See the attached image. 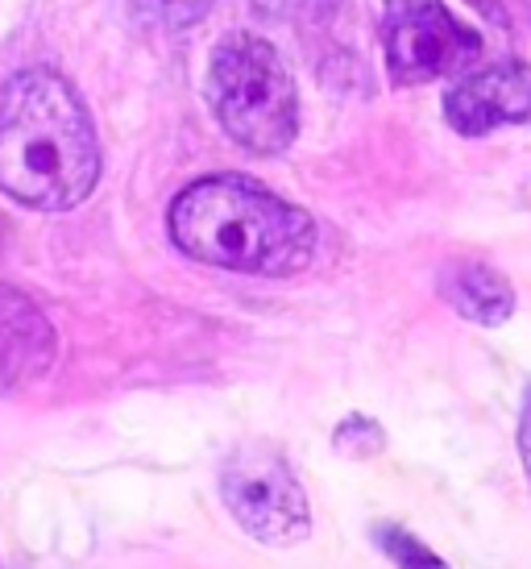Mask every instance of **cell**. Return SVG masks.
Masks as SVG:
<instances>
[{
    "instance_id": "obj_1",
    "label": "cell",
    "mask_w": 531,
    "mask_h": 569,
    "mask_svg": "<svg viewBox=\"0 0 531 569\" xmlns=\"http://www.w3.org/2000/svg\"><path fill=\"white\" fill-rule=\"evenodd\" d=\"M96 179L100 142L76 88L47 67L0 83V191L38 212H67Z\"/></svg>"
},
{
    "instance_id": "obj_2",
    "label": "cell",
    "mask_w": 531,
    "mask_h": 569,
    "mask_svg": "<svg viewBox=\"0 0 531 569\" xmlns=\"http://www.w3.org/2000/svg\"><path fill=\"white\" fill-rule=\"evenodd\" d=\"M171 241L203 267L282 279L312 262L315 221L246 174H212L179 191Z\"/></svg>"
},
{
    "instance_id": "obj_3",
    "label": "cell",
    "mask_w": 531,
    "mask_h": 569,
    "mask_svg": "<svg viewBox=\"0 0 531 569\" xmlns=\"http://www.w3.org/2000/svg\"><path fill=\"white\" fill-rule=\"evenodd\" d=\"M208 104L220 129L250 154H282L295 142L299 96L279 50L258 33H229L212 50L208 67Z\"/></svg>"
},
{
    "instance_id": "obj_4",
    "label": "cell",
    "mask_w": 531,
    "mask_h": 569,
    "mask_svg": "<svg viewBox=\"0 0 531 569\" xmlns=\"http://www.w3.org/2000/svg\"><path fill=\"white\" fill-rule=\"evenodd\" d=\"M220 499L233 520L270 549H291L312 532V507L274 441L250 437L220 466Z\"/></svg>"
},
{
    "instance_id": "obj_5",
    "label": "cell",
    "mask_w": 531,
    "mask_h": 569,
    "mask_svg": "<svg viewBox=\"0 0 531 569\" xmlns=\"http://www.w3.org/2000/svg\"><path fill=\"white\" fill-rule=\"evenodd\" d=\"M382 47L394 88H420L469 63L482 50V38L440 0H387Z\"/></svg>"
},
{
    "instance_id": "obj_6",
    "label": "cell",
    "mask_w": 531,
    "mask_h": 569,
    "mask_svg": "<svg viewBox=\"0 0 531 569\" xmlns=\"http://www.w3.org/2000/svg\"><path fill=\"white\" fill-rule=\"evenodd\" d=\"M444 121L461 138H482L499 126L531 121V71L519 63H494L473 71L444 96Z\"/></svg>"
},
{
    "instance_id": "obj_7",
    "label": "cell",
    "mask_w": 531,
    "mask_h": 569,
    "mask_svg": "<svg viewBox=\"0 0 531 569\" xmlns=\"http://www.w3.org/2000/svg\"><path fill=\"white\" fill-rule=\"evenodd\" d=\"M59 353V337L30 296L0 287V396L26 391L47 379Z\"/></svg>"
},
{
    "instance_id": "obj_8",
    "label": "cell",
    "mask_w": 531,
    "mask_h": 569,
    "mask_svg": "<svg viewBox=\"0 0 531 569\" xmlns=\"http://www.w3.org/2000/svg\"><path fill=\"white\" fill-rule=\"evenodd\" d=\"M440 296L444 303H453L457 317L473 320L482 329H499L515 312V291L507 283V274L478 258H453L440 270Z\"/></svg>"
},
{
    "instance_id": "obj_9",
    "label": "cell",
    "mask_w": 531,
    "mask_h": 569,
    "mask_svg": "<svg viewBox=\"0 0 531 569\" xmlns=\"http://www.w3.org/2000/svg\"><path fill=\"white\" fill-rule=\"evenodd\" d=\"M374 540H378V549L391 557L399 569H449L420 537H411V532L399 528V523H378Z\"/></svg>"
},
{
    "instance_id": "obj_10",
    "label": "cell",
    "mask_w": 531,
    "mask_h": 569,
    "mask_svg": "<svg viewBox=\"0 0 531 569\" xmlns=\"http://www.w3.org/2000/svg\"><path fill=\"white\" fill-rule=\"evenodd\" d=\"M253 4H258V13L270 17V21H303V26L329 21V17L341 9V0H253Z\"/></svg>"
},
{
    "instance_id": "obj_11",
    "label": "cell",
    "mask_w": 531,
    "mask_h": 569,
    "mask_svg": "<svg viewBox=\"0 0 531 569\" xmlns=\"http://www.w3.org/2000/svg\"><path fill=\"white\" fill-rule=\"evenodd\" d=\"M332 445L341 449V453H349V458H374L378 449H382V432H378L365 416H349L341 428H337V437H332Z\"/></svg>"
},
{
    "instance_id": "obj_12",
    "label": "cell",
    "mask_w": 531,
    "mask_h": 569,
    "mask_svg": "<svg viewBox=\"0 0 531 569\" xmlns=\"http://www.w3.org/2000/svg\"><path fill=\"white\" fill-rule=\"evenodd\" d=\"M141 13L158 21V26H191L208 13L212 0H133Z\"/></svg>"
},
{
    "instance_id": "obj_13",
    "label": "cell",
    "mask_w": 531,
    "mask_h": 569,
    "mask_svg": "<svg viewBox=\"0 0 531 569\" xmlns=\"http://www.w3.org/2000/svg\"><path fill=\"white\" fill-rule=\"evenodd\" d=\"M519 453H523V470H528L531 482V387L523 396V416H519Z\"/></svg>"
},
{
    "instance_id": "obj_14",
    "label": "cell",
    "mask_w": 531,
    "mask_h": 569,
    "mask_svg": "<svg viewBox=\"0 0 531 569\" xmlns=\"http://www.w3.org/2000/svg\"><path fill=\"white\" fill-rule=\"evenodd\" d=\"M523 4H528V17H531V0H523Z\"/></svg>"
},
{
    "instance_id": "obj_15",
    "label": "cell",
    "mask_w": 531,
    "mask_h": 569,
    "mask_svg": "<svg viewBox=\"0 0 531 569\" xmlns=\"http://www.w3.org/2000/svg\"><path fill=\"white\" fill-rule=\"evenodd\" d=\"M0 569H4V566H0Z\"/></svg>"
}]
</instances>
